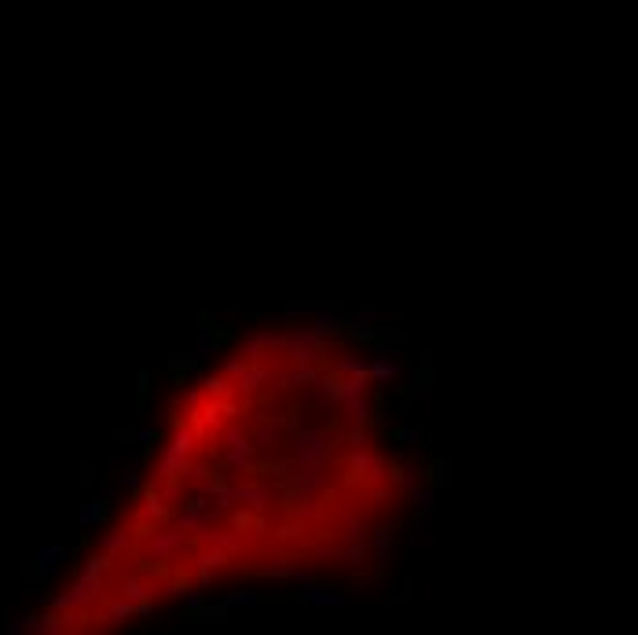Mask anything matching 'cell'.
Listing matches in <instances>:
<instances>
[{"label": "cell", "mask_w": 638, "mask_h": 635, "mask_svg": "<svg viewBox=\"0 0 638 635\" xmlns=\"http://www.w3.org/2000/svg\"><path fill=\"white\" fill-rule=\"evenodd\" d=\"M408 396H411V401H429V396H433V386H429V375H422V378H415V382H411V389H408Z\"/></svg>", "instance_id": "20"}, {"label": "cell", "mask_w": 638, "mask_h": 635, "mask_svg": "<svg viewBox=\"0 0 638 635\" xmlns=\"http://www.w3.org/2000/svg\"><path fill=\"white\" fill-rule=\"evenodd\" d=\"M177 544H180V533H158V536H151L147 551L154 554V559H162V554H169Z\"/></svg>", "instance_id": "15"}, {"label": "cell", "mask_w": 638, "mask_h": 635, "mask_svg": "<svg viewBox=\"0 0 638 635\" xmlns=\"http://www.w3.org/2000/svg\"><path fill=\"white\" fill-rule=\"evenodd\" d=\"M415 482H418V470L411 463H404L401 470H396V485H401V489H411Z\"/></svg>", "instance_id": "21"}, {"label": "cell", "mask_w": 638, "mask_h": 635, "mask_svg": "<svg viewBox=\"0 0 638 635\" xmlns=\"http://www.w3.org/2000/svg\"><path fill=\"white\" fill-rule=\"evenodd\" d=\"M392 441L401 445L404 452H415V448H418V441H422V430H418V426H401V430L392 433Z\"/></svg>", "instance_id": "17"}, {"label": "cell", "mask_w": 638, "mask_h": 635, "mask_svg": "<svg viewBox=\"0 0 638 635\" xmlns=\"http://www.w3.org/2000/svg\"><path fill=\"white\" fill-rule=\"evenodd\" d=\"M367 544H371V551H375V570L385 573V566H389V547H392V529H389V526H375V529L367 533Z\"/></svg>", "instance_id": "6"}, {"label": "cell", "mask_w": 638, "mask_h": 635, "mask_svg": "<svg viewBox=\"0 0 638 635\" xmlns=\"http://www.w3.org/2000/svg\"><path fill=\"white\" fill-rule=\"evenodd\" d=\"M297 599L308 606V610H341L349 599H345V591H338V587H327V584H305L301 591H297Z\"/></svg>", "instance_id": "2"}, {"label": "cell", "mask_w": 638, "mask_h": 635, "mask_svg": "<svg viewBox=\"0 0 638 635\" xmlns=\"http://www.w3.org/2000/svg\"><path fill=\"white\" fill-rule=\"evenodd\" d=\"M250 463H254V445L238 430H231L228 433V466L238 474V470H250Z\"/></svg>", "instance_id": "4"}, {"label": "cell", "mask_w": 638, "mask_h": 635, "mask_svg": "<svg viewBox=\"0 0 638 635\" xmlns=\"http://www.w3.org/2000/svg\"><path fill=\"white\" fill-rule=\"evenodd\" d=\"M418 540H422V547H433V510H418V526L411 533V544H418Z\"/></svg>", "instance_id": "14"}, {"label": "cell", "mask_w": 638, "mask_h": 635, "mask_svg": "<svg viewBox=\"0 0 638 635\" xmlns=\"http://www.w3.org/2000/svg\"><path fill=\"white\" fill-rule=\"evenodd\" d=\"M327 456H331V438H327V433H301V441H297V463H301L305 470H315Z\"/></svg>", "instance_id": "3"}, {"label": "cell", "mask_w": 638, "mask_h": 635, "mask_svg": "<svg viewBox=\"0 0 638 635\" xmlns=\"http://www.w3.org/2000/svg\"><path fill=\"white\" fill-rule=\"evenodd\" d=\"M334 368H338L341 375H367V361H360V356H352V352L341 356V361H338Z\"/></svg>", "instance_id": "19"}, {"label": "cell", "mask_w": 638, "mask_h": 635, "mask_svg": "<svg viewBox=\"0 0 638 635\" xmlns=\"http://www.w3.org/2000/svg\"><path fill=\"white\" fill-rule=\"evenodd\" d=\"M341 408H345V415H349L352 422H367V419L375 415V408H371V401H367L364 393H360V396H352V401H345Z\"/></svg>", "instance_id": "13"}, {"label": "cell", "mask_w": 638, "mask_h": 635, "mask_svg": "<svg viewBox=\"0 0 638 635\" xmlns=\"http://www.w3.org/2000/svg\"><path fill=\"white\" fill-rule=\"evenodd\" d=\"M206 599H210V591H206L203 584H198L194 591H187V595H180V606H184V613H198V610H203V606H206Z\"/></svg>", "instance_id": "18"}, {"label": "cell", "mask_w": 638, "mask_h": 635, "mask_svg": "<svg viewBox=\"0 0 638 635\" xmlns=\"http://www.w3.org/2000/svg\"><path fill=\"white\" fill-rule=\"evenodd\" d=\"M125 547H129V536H125V529H110V533H99V536H96V551H103V554L125 551Z\"/></svg>", "instance_id": "11"}, {"label": "cell", "mask_w": 638, "mask_h": 635, "mask_svg": "<svg viewBox=\"0 0 638 635\" xmlns=\"http://www.w3.org/2000/svg\"><path fill=\"white\" fill-rule=\"evenodd\" d=\"M404 371H408L404 349H396V345L378 342V345H375V356H367V378L378 382V386H389L392 378H401Z\"/></svg>", "instance_id": "1"}, {"label": "cell", "mask_w": 638, "mask_h": 635, "mask_svg": "<svg viewBox=\"0 0 638 635\" xmlns=\"http://www.w3.org/2000/svg\"><path fill=\"white\" fill-rule=\"evenodd\" d=\"M429 474H433V478H429V485H433L436 492L452 485V463H448V459H436V463L429 466Z\"/></svg>", "instance_id": "16"}, {"label": "cell", "mask_w": 638, "mask_h": 635, "mask_svg": "<svg viewBox=\"0 0 638 635\" xmlns=\"http://www.w3.org/2000/svg\"><path fill=\"white\" fill-rule=\"evenodd\" d=\"M158 438H162V433H158L154 426H140V430H136V445H140V448H154Z\"/></svg>", "instance_id": "22"}, {"label": "cell", "mask_w": 638, "mask_h": 635, "mask_svg": "<svg viewBox=\"0 0 638 635\" xmlns=\"http://www.w3.org/2000/svg\"><path fill=\"white\" fill-rule=\"evenodd\" d=\"M114 482L122 485V489H125L129 496H136V492L143 489V482H147V474H143V463H140V459H129V463H125L122 470L114 474Z\"/></svg>", "instance_id": "8"}, {"label": "cell", "mask_w": 638, "mask_h": 635, "mask_svg": "<svg viewBox=\"0 0 638 635\" xmlns=\"http://www.w3.org/2000/svg\"><path fill=\"white\" fill-rule=\"evenodd\" d=\"M217 606H220L224 613H231V610H254V606H261V591H257V587H243V591H224Z\"/></svg>", "instance_id": "7"}, {"label": "cell", "mask_w": 638, "mask_h": 635, "mask_svg": "<svg viewBox=\"0 0 638 635\" xmlns=\"http://www.w3.org/2000/svg\"><path fill=\"white\" fill-rule=\"evenodd\" d=\"M70 559H73V551H70V547H63V544H45L41 551H37V562H41V570H45V573L63 570Z\"/></svg>", "instance_id": "9"}, {"label": "cell", "mask_w": 638, "mask_h": 635, "mask_svg": "<svg viewBox=\"0 0 638 635\" xmlns=\"http://www.w3.org/2000/svg\"><path fill=\"white\" fill-rule=\"evenodd\" d=\"M107 492H99L96 500H89V503H82V510H77V526L82 529H99L103 522H107Z\"/></svg>", "instance_id": "5"}, {"label": "cell", "mask_w": 638, "mask_h": 635, "mask_svg": "<svg viewBox=\"0 0 638 635\" xmlns=\"http://www.w3.org/2000/svg\"><path fill=\"white\" fill-rule=\"evenodd\" d=\"M404 492H408V500H411L418 510H433V507H436V489H433V485H418V482H415V485L404 489Z\"/></svg>", "instance_id": "12"}, {"label": "cell", "mask_w": 638, "mask_h": 635, "mask_svg": "<svg viewBox=\"0 0 638 635\" xmlns=\"http://www.w3.org/2000/svg\"><path fill=\"white\" fill-rule=\"evenodd\" d=\"M217 349H220V338H217L213 327H198V331H194V356H198V364L213 361Z\"/></svg>", "instance_id": "10"}]
</instances>
